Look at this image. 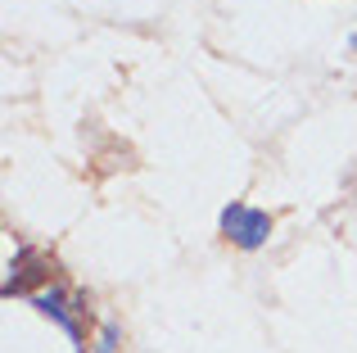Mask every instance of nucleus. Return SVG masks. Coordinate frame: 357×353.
I'll return each instance as SVG.
<instances>
[{"label": "nucleus", "instance_id": "f257e3e1", "mask_svg": "<svg viewBox=\"0 0 357 353\" xmlns=\"http://www.w3.org/2000/svg\"><path fill=\"white\" fill-rule=\"evenodd\" d=\"M222 231H227L240 249H258V245H267V236H271V213L231 204V209L222 213Z\"/></svg>", "mask_w": 357, "mask_h": 353}, {"label": "nucleus", "instance_id": "f03ea898", "mask_svg": "<svg viewBox=\"0 0 357 353\" xmlns=\"http://www.w3.org/2000/svg\"><path fill=\"white\" fill-rule=\"evenodd\" d=\"M14 267H23V272H18V276H9V281H5V294H27L36 281H45V276H50V267H45L41 258H32L27 249L18 254V263H9V272H14Z\"/></svg>", "mask_w": 357, "mask_h": 353}, {"label": "nucleus", "instance_id": "7ed1b4c3", "mask_svg": "<svg viewBox=\"0 0 357 353\" xmlns=\"http://www.w3.org/2000/svg\"><path fill=\"white\" fill-rule=\"evenodd\" d=\"M36 308H41V313H50V317H59V322H63V331H68V336H77V322H73L68 313H63V294H59V290L36 294Z\"/></svg>", "mask_w": 357, "mask_h": 353}]
</instances>
